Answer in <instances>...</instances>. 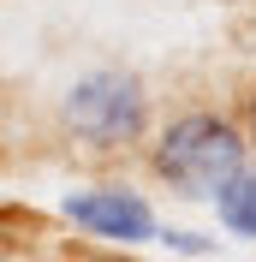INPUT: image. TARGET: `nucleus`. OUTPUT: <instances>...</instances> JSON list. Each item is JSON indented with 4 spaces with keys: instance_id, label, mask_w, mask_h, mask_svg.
Wrapping results in <instances>:
<instances>
[{
    "instance_id": "nucleus-3",
    "label": "nucleus",
    "mask_w": 256,
    "mask_h": 262,
    "mask_svg": "<svg viewBox=\"0 0 256 262\" xmlns=\"http://www.w3.org/2000/svg\"><path fill=\"white\" fill-rule=\"evenodd\" d=\"M66 221L78 232H90V238H108V245H149L161 232L155 209L125 185H96V191L66 196Z\"/></svg>"
},
{
    "instance_id": "nucleus-6",
    "label": "nucleus",
    "mask_w": 256,
    "mask_h": 262,
    "mask_svg": "<svg viewBox=\"0 0 256 262\" xmlns=\"http://www.w3.org/2000/svg\"><path fill=\"white\" fill-rule=\"evenodd\" d=\"M239 125H244V137H250V149H256V90H250V101H244V119H239Z\"/></svg>"
},
{
    "instance_id": "nucleus-2",
    "label": "nucleus",
    "mask_w": 256,
    "mask_h": 262,
    "mask_svg": "<svg viewBox=\"0 0 256 262\" xmlns=\"http://www.w3.org/2000/svg\"><path fill=\"white\" fill-rule=\"evenodd\" d=\"M66 131L78 137L83 149L96 155H125L149 137V90L137 72L125 66H101V72H83L60 101Z\"/></svg>"
},
{
    "instance_id": "nucleus-1",
    "label": "nucleus",
    "mask_w": 256,
    "mask_h": 262,
    "mask_svg": "<svg viewBox=\"0 0 256 262\" xmlns=\"http://www.w3.org/2000/svg\"><path fill=\"white\" fill-rule=\"evenodd\" d=\"M244 161H250L244 125L215 107H191V114L167 119L149 143V173L161 185H173L179 196H215Z\"/></svg>"
},
{
    "instance_id": "nucleus-4",
    "label": "nucleus",
    "mask_w": 256,
    "mask_h": 262,
    "mask_svg": "<svg viewBox=\"0 0 256 262\" xmlns=\"http://www.w3.org/2000/svg\"><path fill=\"white\" fill-rule=\"evenodd\" d=\"M215 209H221V227L239 232V238H256V161H244L221 191L208 196Z\"/></svg>"
},
{
    "instance_id": "nucleus-5",
    "label": "nucleus",
    "mask_w": 256,
    "mask_h": 262,
    "mask_svg": "<svg viewBox=\"0 0 256 262\" xmlns=\"http://www.w3.org/2000/svg\"><path fill=\"white\" fill-rule=\"evenodd\" d=\"M167 250H179V256H215V245H208L203 232H155Z\"/></svg>"
}]
</instances>
